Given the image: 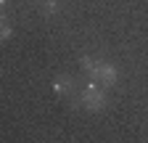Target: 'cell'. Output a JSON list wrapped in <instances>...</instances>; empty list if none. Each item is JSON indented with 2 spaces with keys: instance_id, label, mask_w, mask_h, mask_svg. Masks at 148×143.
I'll return each mask as SVG.
<instances>
[{
  "instance_id": "52a82bcc",
  "label": "cell",
  "mask_w": 148,
  "mask_h": 143,
  "mask_svg": "<svg viewBox=\"0 0 148 143\" xmlns=\"http://www.w3.org/2000/svg\"><path fill=\"white\" fill-rule=\"evenodd\" d=\"M34 3H42V0H34Z\"/></svg>"
},
{
  "instance_id": "8992f818",
  "label": "cell",
  "mask_w": 148,
  "mask_h": 143,
  "mask_svg": "<svg viewBox=\"0 0 148 143\" xmlns=\"http://www.w3.org/2000/svg\"><path fill=\"white\" fill-rule=\"evenodd\" d=\"M5 6H8V0H0V11H3Z\"/></svg>"
},
{
  "instance_id": "5b68a950",
  "label": "cell",
  "mask_w": 148,
  "mask_h": 143,
  "mask_svg": "<svg viewBox=\"0 0 148 143\" xmlns=\"http://www.w3.org/2000/svg\"><path fill=\"white\" fill-rule=\"evenodd\" d=\"M11 34H13V24L8 21V16L0 11V43H5V40H11Z\"/></svg>"
},
{
  "instance_id": "277c9868",
  "label": "cell",
  "mask_w": 148,
  "mask_h": 143,
  "mask_svg": "<svg viewBox=\"0 0 148 143\" xmlns=\"http://www.w3.org/2000/svg\"><path fill=\"white\" fill-rule=\"evenodd\" d=\"M40 6H42L40 11H42L45 19H56V16L61 13V0H42Z\"/></svg>"
},
{
  "instance_id": "6da1fadb",
  "label": "cell",
  "mask_w": 148,
  "mask_h": 143,
  "mask_svg": "<svg viewBox=\"0 0 148 143\" xmlns=\"http://www.w3.org/2000/svg\"><path fill=\"white\" fill-rule=\"evenodd\" d=\"M79 66L85 74H90L92 82H98L103 87H114L119 82V69L114 64H108L103 58H95V56H82L79 58Z\"/></svg>"
},
{
  "instance_id": "3957f363",
  "label": "cell",
  "mask_w": 148,
  "mask_h": 143,
  "mask_svg": "<svg viewBox=\"0 0 148 143\" xmlns=\"http://www.w3.org/2000/svg\"><path fill=\"white\" fill-rule=\"evenodd\" d=\"M53 93H58L61 98L66 96V98H71V96H77V85H74V80L71 77H66V74H58L53 80Z\"/></svg>"
},
{
  "instance_id": "7a4b0ae2",
  "label": "cell",
  "mask_w": 148,
  "mask_h": 143,
  "mask_svg": "<svg viewBox=\"0 0 148 143\" xmlns=\"http://www.w3.org/2000/svg\"><path fill=\"white\" fill-rule=\"evenodd\" d=\"M74 103L85 111H103L108 106V96L103 93V87H98L92 82V85H85L82 90H77V101Z\"/></svg>"
}]
</instances>
